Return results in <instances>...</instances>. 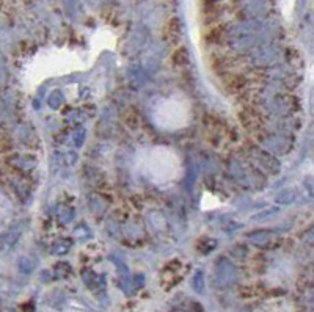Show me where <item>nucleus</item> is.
I'll return each instance as SVG.
<instances>
[{"label": "nucleus", "instance_id": "nucleus-1", "mask_svg": "<svg viewBox=\"0 0 314 312\" xmlns=\"http://www.w3.org/2000/svg\"><path fill=\"white\" fill-rule=\"evenodd\" d=\"M135 163L138 173L154 185H172L178 182L184 173L179 154L163 144L143 148Z\"/></svg>", "mask_w": 314, "mask_h": 312}, {"label": "nucleus", "instance_id": "nucleus-2", "mask_svg": "<svg viewBox=\"0 0 314 312\" xmlns=\"http://www.w3.org/2000/svg\"><path fill=\"white\" fill-rule=\"evenodd\" d=\"M153 122L165 132H178L192 121V103L182 93L160 97L153 107Z\"/></svg>", "mask_w": 314, "mask_h": 312}, {"label": "nucleus", "instance_id": "nucleus-3", "mask_svg": "<svg viewBox=\"0 0 314 312\" xmlns=\"http://www.w3.org/2000/svg\"><path fill=\"white\" fill-rule=\"evenodd\" d=\"M13 218V205L10 201L4 196H0V231H4L8 227Z\"/></svg>", "mask_w": 314, "mask_h": 312}]
</instances>
